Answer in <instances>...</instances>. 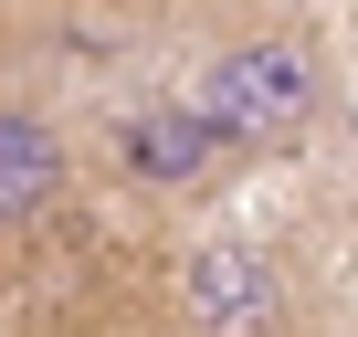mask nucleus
<instances>
[{"mask_svg": "<svg viewBox=\"0 0 358 337\" xmlns=\"http://www.w3.org/2000/svg\"><path fill=\"white\" fill-rule=\"evenodd\" d=\"M316 95H327V64H316L306 32H253V43H232V53L201 74V116H211L222 148H264V137H285Z\"/></svg>", "mask_w": 358, "mask_h": 337, "instance_id": "obj_1", "label": "nucleus"}, {"mask_svg": "<svg viewBox=\"0 0 358 337\" xmlns=\"http://www.w3.org/2000/svg\"><path fill=\"white\" fill-rule=\"evenodd\" d=\"M211 158H222V137H211L201 95H179V106H158V116H127V180H148V190L201 180Z\"/></svg>", "mask_w": 358, "mask_h": 337, "instance_id": "obj_2", "label": "nucleus"}, {"mask_svg": "<svg viewBox=\"0 0 358 337\" xmlns=\"http://www.w3.org/2000/svg\"><path fill=\"white\" fill-rule=\"evenodd\" d=\"M53 190H64V148H53V127L22 116V106H0V232L32 222Z\"/></svg>", "mask_w": 358, "mask_h": 337, "instance_id": "obj_3", "label": "nucleus"}, {"mask_svg": "<svg viewBox=\"0 0 358 337\" xmlns=\"http://www.w3.org/2000/svg\"><path fill=\"white\" fill-rule=\"evenodd\" d=\"M201 306H211V316H253V306H264L253 253H201Z\"/></svg>", "mask_w": 358, "mask_h": 337, "instance_id": "obj_4", "label": "nucleus"}]
</instances>
